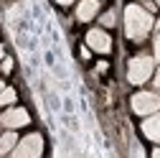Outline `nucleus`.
<instances>
[{
  "label": "nucleus",
  "mask_w": 160,
  "mask_h": 158,
  "mask_svg": "<svg viewBox=\"0 0 160 158\" xmlns=\"http://www.w3.org/2000/svg\"><path fill=\"white\" fill-rule=\"evenodd\" d=\"M152 28V15L148 8L140 5H127L125 8V33L132 41H142Z\"/></svg>",
  "instance_id": "f257e3e1"
},
{
  "label": "nucleus",
  "mask_w": 160,
  "mask_h": 158,
  "mask_svg": "<svg viewBox=\"0 0 160 158\" xmlns=\"http://www.w3.org/2000/svg\"><path fill=\"white\" fill-rule=\"evenodd\" d=\"M150 76H152V59L150 56L140 54V56H135L132 61L127 64V79L132 84H142V82H148Z\"/></svg>",
  "instance_id": "f03ea898"
},
{
  "label": "nucleus",
  "mask_w": 160,
  "mask_h": 158,
  "mask_svg": "<svg viewBox=\"0 0 160 158\" xmlns=\"http://www.w3.org/2000/svg\"><path fill=\"white\" fill-rule=\"evenodd\" d=\"M41 150H43V138L38 135V133L26 135L23 140L13 148V153H15L18 158H36V155H41Z\"/></svg>",
  "instance_id": "7ed1b4c3"
},
{
  "label": "nucleus",
  "mask_w": 160,
  "mask_h": 158,
  "mask_svg": "<svg viewBox=\"0 0 160 158\" xmlns=\"http://www.w3.org/2000/svg\"><path fill=\"white\" fill-rule=\"evenodd\" d=\"M132 110L137 115H152L160 110V94L155 92H137L132 97Z\"/></svg>",
  "instance_id": "20e7f679"
},
{
  "label": "nucleus",
  "mask_w": 160,
  "mask_h": 158,
  "mask_svg": "<svg viewBox=\"0 0 160 158\" xmlns=\"http://www.w3.org/2000/svg\"><path fill=\"white\" fill-rule=\"evenodd\" d=\"M28 112L23 110V107H13V110H5L3 112V117H0V123H3L8 130H15V128H23V125H28Z\"/></svg>",
  "instance_id": "39448f33"
},
{
  "label": "nucleus",
  "mask_w": 160,
  "mask_h": 158,
  "mask_svg": "<svg viewBox=\"0 0 160 158\" xmlns=\"http://www.w3.org/2000/svg\"><path fill=\"white\" fill-rule=\"evenodd\" d=\"M87 44H89L94 51H99V54H107V51L112 49V38L107 36V31L94 28V31H89V33H87Z\"/></svg>",
  "instance_id": "423d86ee"
},
{
  "label": "nucleus",
  "mask_w": 160,
  "mask_h": 158,
  "mask_svg": "<svg viewBox=\"0 0 160 158\" xmlns=\"http://www.w3.org/2000/svg\"><path fill=\"white\" fill-rule=\"evenodd\" d=\"M142 133H145V138H148V140L160 143V112H152L148 120L142 123Z\"/></svg>",
  "instance_id": "0eeeda50"
},
{
  "label": "nucleus",
  "mask_w": 160,
  "mask_h": 158,
  "mask_svg": "<svg viewBox=\"0 0 160 158\" xmlns=\"http://www.w3.org/2000/svg\"><path fill=\"white\" fill-rule=\"evenodd\" d=\"M97 10H99L97 0H82L79 8H76V18H79V21H92V18L97 15Z\"/></svg>",
  "instance_id": "6e6552de"
},
{
  "label": "nucleus",
  "mask_w": 160,
  "mask_h": 158,
  "mask_svg": "<svg viewBox=\"0 0 160 158\" xmlns=\"http://www.w3.org/2000/svg\"><path fill=\"white\" fill-rule=\"evenodd\" d=\"M18 145V135L10 130V133H3L0 135V155H5V153H13V148Z\"/></svg>",
  "instance_id": "1a4fd4ad"
},
{
  "label": "nucleus",
  "mask_w": 160,
  "mask_h": 158,
  "mask_svg": "<svg viewBox=\"0 0 160 158\" xmlns=\"http://www.w3.org/2000/svg\"><path fill=\"white\" fill-rule=\"evenodd\" d=\"M15 102V89L13 87H3V89H0V105H13Z\"/></svg>",
  "instance_id": "9d476101"
},
{
  "label": "nucleus",
  "mask_w": 160,
  "mask_h": 158,
  "mask_svg": "<svg viewBox=\"0 0 160 158\" xmlns=\"http://www.w3.org/2000/svg\"><path fill=\"white\" fill-rule=\"evenodd\" d=\"M102 23L104 26H114V13H104L102 15Z\"/></svg>",
  "instance_id": "9b49d317"
},
{
  "label": "nucleus",
  "mask_w": 160,
  "mask_h": 158,
  "mask_svg": "<svg viewBox=\"0 0 160 158\" xmlns=\"http://www.w3.org/2000/svg\"><path fill=\"white\" fill-rule=\"evenodd\" d=\"M13 69V59H3V71H10Z\"/></svg>",
  "instance_id": "f8f14e48"
},
{
  "label": "nucleus",
  "mask_w": 160,
  "mask_h": 158,
  "mask_svg": "<svg viewBox=\"0 0 160 158\" xmlns=\"http://www.w3.org/2000/svg\"><path fill=\"white\" fill-rule=\"evenodd\" d=\"M155 59H158V61H160V36L155 38Z\"/></svg>",
  "instance_id": "ddd939ff"
},
{
  "label": "nucleus",
  "mask_w": 160,
  "mask_h": 158,
  "mask_svg": "<svg viewBox=\"0 0 160 158\" xmlns=\"http://www.w3.org/2000/svg\"><path fill=\"white\" fill-rule=\"evenodd\" d=\"M56 3H61V5H71L74 0H56Z\"/></svg>",
  "instance_id": "4468645a"
},
{
  "label": "nucleus",
  "mask_w": 160,
  "mask_h": 158,
  "mask_svg": "<svg viewBox=\"0 0 160 158\" xmlns=\"http://www.w3.org/2000/svg\"><path fill=\"white\" fill-rule=\"evenodd\" d=\"M155 87H158V89H160V74H158V76H155Z\"/></svg>",
  "instance_id": "2eb2a0df"
},
{
  "label": "nucleus",
  "mask_w": 160,
  "mask_h": 158,
  "mask_svg": "<svg viewBox=\"0 0 160 158\" xmlns=\"http://www.w3.org/2000/svg\"><path fill=\"white\" fill-rule=\"evenodd\" d=\"M152 155H155V158H160V148H158V150H155V153H152Z\"/></svg>",
  "instance_id": "dca6fc26"
},
{
  "label": "nucleus",
  "mask_w": 160,
  "mask_h": 158,
  "mask_svg": "<svg viewBox=\"0 0 160 158\" xmlns=\"http://www.w3.org/2000/svg\"><path fill=\"white\" fill-rule=\"evenodd\" d=\"M0 59H3V46H0Z\"/></svg>",
  "instance_id": "f3484780"
},
{
  "label": "nucleus",
  "mask_w": 160,
  "mask_h": 158,
  "mask_svg": "<svg viewBox=\"0 0 160 158\" xmlns=\"http://www.w3.org/2000/svg\"><path fill=\"white\" fill-rule=\"evenodd\" d=\"M0 89H3V82H0Z\"/></svg>",
  "instance_id": "a211bd4d"
},
{
  "label": "nucleus",
  "mask_w": 160,
  "mask_h": 158,
  "mask_svg": "<svg viewBox=\"0 0 160 158\" xmlns=\"http://www.w3.org/2000/svg\"><path fill=\"white\" fill-rule=\"evenodd\" d=\"M158 28H160V21H158Z\"/></svg>",
  "instance_id": "6ab92c4d"
},
{
  "label": "nucleus",
  "mask_w": 160,
  "mask_h": 158,
  "mask_svg": "<svg viewBox=\"0 0 160 158\" xmlns=\"http://www.w3.org/2000/svg\"><path fill=\"white\" fill-rule=\"evenodd\" d=\"M158 5H160V0H158Z\"/></svg>",
  "instance_id": "aec40b11"
}]
</instances>
